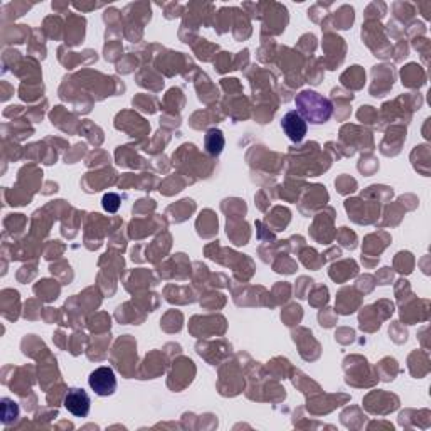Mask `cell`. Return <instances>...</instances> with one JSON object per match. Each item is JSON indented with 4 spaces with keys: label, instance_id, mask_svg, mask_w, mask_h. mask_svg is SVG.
Masks as SVG:
<instances>
[{
    "label": "cell",
    "instance_id": "6da1fadb",
    "mask_svg": "<svg viewBox=\"0 0 431 431\" xmlns=\"http://www.w3.org/2000/svg\"><path fill=\"white\" fill-rule=\"evenodd\" d=\"M296 105L310 120V123H323L332 115V105L328 103V100L315 91H303L296 100Z\"/></svg>",
    "mask_w": 431,
    "mask_h": 431
},
{
    "label": "cell",
    "instance_id": "7a4b0ae2",
    "mask_svg": "<svg viewBox=\"0 0 431 431\" xmlns=\"http://www.w3.org/2000/svg\"><path fill=\"white\" fill-rule=\"evenodd\" d=\"M88 383H90V388L98 396H110L117 389V378H115L113 369L108 368V365L93 370Z\"/></svg>",
    "mask_w": 431,
    "mask_h": 431
},
{
    "label": "cell",
    "instance_id": "3957f363",
    "mask_svg": "<svg viewBox=\"0 0 431 431\" xmlns=\"http://www.w3.org/2000/svg\"><path fill=\"white\" fill-rule=\"evenodd\" d=\"M64 407L76 418H85L90 413L91 400L85 389L71 388L64 396Z\"/></svg>",
    "mask_w": 431,
    "mask_h": 431
},
{
    "label": "cell",
    "instance_id": "277c9868",
    "mask_svg": "<svg viewBox=\"0 0 431 431\" xmlns=\"http://www.w3.org/2000/svg\"><path fill=\"white\" fill-rule=\"evenodd\" d=\"M281 128L291 142H302L307 135V123L298 111H289L281 120Z\"/></svg>",
    "mask_w": 431,
    "mask_h": 431
},
{
    "label": "cell",
    "instance_id": "5b68a950",
    "mask_svg": "<svg viewBox=\"0 0 431 431\" xmlns=\"http://www.w3.org/2000/svg\"><path fill=\"white\" fill-rule=\"evenodd\" d=\"M120 206V199L118 196H115V194H108V196L103 197V207L108 212H115L118 209Z\"/></svg>",
    "mask_w": 431,
    "mask_h": 431
}]
</instances>
